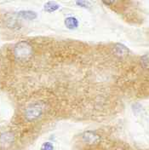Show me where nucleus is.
<instances>
[{
	"label": "nucleus",
	"mask_w": 149,
	"mask_h": 150,
	"mask_svg": "<svg viewBox=\"0 0 149 150\" xmlns=\"http://www.w3.org/2000/svg\"><path fill=\"white\" fill-rule=\"evenodd\" d=\"M81 139L86 144L96 145L102 141V137L95 131H86L82 134Z\"/></svg>",
	"instance_id": "4"
},
{
	"label": "nucleus",
	"mask_w": 149,
	"mask_h": 150,
	"mask_svg": "<svg viewBox=\"0 0 149 150\" xmlns=\"http://www.w3.org/2000/svg\"><path fill=\"white\" fill-rule=\"evenodd\" d=\"M60 9V4L54 1H49L44 4V9L48 13H53L56 10Z\"/></svg>",
	"instance_id": "8"
},
{
	"label": "nucleus",
	"mask_w": 149,
	"mask_h": 150,
	"mask_svg": "<svg viewBox=\"0 0 149 150\" xmlns=\"http://www.w3.org/2000/svg\"><path fill=\"white\" fill-rule=\"evenodd\" d=\"M64 24H65L66 28H67L68 29L75 30L79 27V21L74 16H69L65 19Z\"/></svg>",
	"instance_id": "6"
},
{
	"label": "nucleus",
	"mask_w": 149,
	"mask_h": 150,
	"mask_svg": "<svg viewBox=\"0 0 149 150\" xmlns=\"http://www.w3.org/2000/svg\"><path fill=\"white\" fill-rule=\"evenodd\" d=\"M17 16L20 18L24 19L27 21H32V20L37 18V13L32 10H21V11L18 12Z\"/></svg>",
	"instance_id": "7"
},
{
	"label": "nucleus",
	"mask_w": 149,
	"mask_h": 150,
	"mask_svg": "<svg viewBox=\"0 0 149 150\" xmlns=\"http://www.w3.org/2000/svg\"><path fill=\"white\" fill-rule=\"evenodd\" d=\"M112 54L119 58H126L130 55L129 48L120 43H117L112 46Z\"/></svg>",
	"instance_id": "5"
},
{
	"label": "nucleus",
	"mask_w": 149,
	"mask_h": 150,
	"mask_svg": "<svg viewBox=\"0 0 149 150\" xmlns=\"http://www.w3.org/2000/svg\"><path fill=\"white\" fill-rule=\"evenodd\" d=\"M140 65L143 69L149 71V54H146L141 56Z\"/></svg>",
	"instance_id": "9"
},
{
	"label": "nucleus",
	"mask_w": 149,
	"mask_h": 150,
	"mask_svg": "<svg viewBox=\"0 0 149 150\" xmlns=\"http://www.w3.org/2000/svg\"><path fill=\"white\" fill-rule=\"evenodd\" d=\"M13 55L17 62H27L33 56V47L27 40L19 41L13 49Z\"/></svg>",
	"instance_id": "1"
},
{
	"label": "nucleus",
	"mask_w": 149,
	"mask_h": 150,
	"mask_svg": "<svg viewBox=\"0 0 149 150\" xmlns=\"http://www.w3.org/2000/svg\"><path fill=\"white\" fill-rule=\"evenodd\" d=\"M46 105L43 102H36L28 106L24 111V118L28 122L38 120L44 115Z\"/></svg>",
	"instance_id": "2"
},
{
	"label": "nucleus",
	"mask_w": 149,
	"mask_h": 150,
	"mask_svg": "<svg viewBox=\"0 0 149 150\" xmlns=\"http://www.w3.org/2000/svg\"><path fill=\"white\" fill-rule=\"evenodd\" d=\"M41 150H55L54 149V145L52 144V142H45L43 143Z\"/></svg>",
	"instance_id": "10"
},
{
	"label": "nucleus",
	"mask_w": 149,
	"mask_h": 150,
	"mask_svg": "<svg viewBox=\"0 0 149 150\" xmlns=\"http://www.w3.org/2000/svg\"><path fill=\"white\" fill-rule=\"evenodd\" d=\"M76 4L78 7H81V8H89L90 5V3L88 2V1H77Z\"/></svg>",
	"instance_id": "11"
},
{
	"label": "nucleus",
	"mask_w": 149,
	"mask_h": 150,
	"mask_svg": "<svg viewBox=\"0 0 149 150\" xmlns=\"http://www.w3.org/2000/svg\"><path fill=\"white\" fill-rule=\"evenodd\" d=\"M16 137L12 131H5L0 135V149L6 150L9 149L15 142Z\"/></svg>",
	"instance_id": "3"
}]
</instances>
